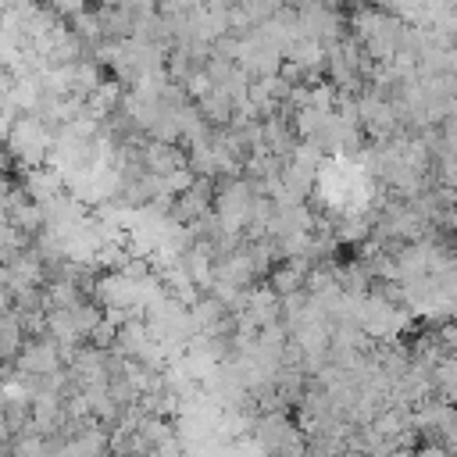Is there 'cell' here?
<instances>
[{"label": "cell", "instance_id": "cell-2", "mask_svg": "<svg viewBox=\"0 0 457 457\" xmlns=\"http://www.w3.org/2000/svg\"><path fill=\"white\" fill-rule=\"evenodd\" d=\"M21 186H25V196H29V200H36V204H46L50 196H57V193H61L64 179H61V171L36 164V168H29V171H25Z\"/></svg>", "mask_w": 457, "mask_h": 457}, {"label": "cell", "instance_id": "cell-1", "mask_svg": "<svg viewBox=\"0 0 457 457\" xmlns=\"http://www.w3.org/2000/svg\"><path fill=\"white\" fill-rule=\"evenodd\" d=\"M7 143V154L25 164V168H36L50 157V146H54V129H46L39 121V114H18L4 136Z\"/></svg>", "mask_w": 457, "mask_h": 457}, {"label": "cell", "instance_id": "cell-3", "mask_svg": "<svg viewBox=\"0 0 457 457\" xmlns=\"http://www.w3.org/2000/svg\"><path fill=\"white\" fill-rule=\"evenodd\" d=\"M21 346H25L21 318H18L14 307H4V311H0V361H14Z\"/></svg>", "mask_w": 457, "mask_h": 457}, {"label": "cell", "instance_id": "cell-4", "mask_svg": "<svg viewBox=\"0 0 457 457\" xmlns=\"http://www.w3.org/2000/svg\"><path fill=\"white\" fill-rule=\"evenodd\" d=\"M39 4H43L46 11H54L57 18H64V21H68V18H75L79 11H86V7H89V0H39Z\"/></svg>", "mask_w": 457, "mask_h": 457}]
</instances>
